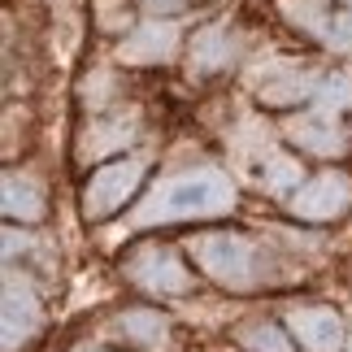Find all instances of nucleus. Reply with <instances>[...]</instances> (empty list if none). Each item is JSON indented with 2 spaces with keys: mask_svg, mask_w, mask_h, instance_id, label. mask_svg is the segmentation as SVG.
<instances>
[{
  "mask_svg": "<svg viewBox=\"0 0 352 352\" xmlns=\"http://www.w3.org/2000/svg\"><path fill=\"white\" fill-rule=\"evenodd\" d=\"M231 57H235V35L226 31V26H205L192 44V74L222 70Z\"/></svg>",
  "mask_w": 352,
  "mask_h": 352,
  "instance_id": "1a4fd4ad",
  "label": "nucleus"
},
{
  "mask_svg": "<svg viewBox=\"0 0 352 352\" xmlns=\"http://www.w3.org/2000/svg\"><path fill=\"white\" fill-rule=\"evenodd\" d=\"M153 13H170V9H179V5H187V0H144Z\"/></svg>",
  "mask_w": 352,
  "mask_h": 352,
  "instance_id": "f3484780",
  "label": "nucleus"
},
{
  "mask_svg": "<svg viewBox=\"0 0 352 352\" xmlns=\"http://www.w3.org/2000/svg\"><path fill=\"white\" fill-rule=\"evenodd\" d=\"M192 256L213 283L235 287V292H248V287H256V283L265 278L261 248H256L252 239H243V235H226V231L196 235L192 239Z\"/></svg>",
  "mask_w": 352,
  "mask_h": 352,
  "instance_id": "f03ea898",
  "label": "nucleus"
},
{
  "mask_svg": "<svg viewBox=\"0 0 352 352\" xmlns=\"http://www.w3.org/2000/svg\"><path fill=\"white\" fill-rule=\"evenodd\" d=\"M39 327V300L35 287L18 274L5 278V352H13L22 340H31Z\"/></svg>",
  "mask_w": 352,
  "mask_h": 352,
  "instance_id": "423d86ee",
  "label": "nucleus"
},
{
  "mask_svg": "<svg viewBox=\"0 0 352 352\" xmlns=\"http://www.w3.org/2000/svg\"><path fill=\"white\" fill-rule=\"evenodd\" d=\"M278 9L287 13L296 26H305L309 35H318V39H322V31H327V22H331L327 0H278Z\"/></svg>",
  "mask_w": 352,
  "mask_h": 352,
  "instance_id": "ddd939ff",
  "label": "nucleus"
},
{
  "mask_svg": "<svg viewBox=\"0 0 352 352\" xmlns=\"http://www.w3.org/2000/svg\"><path fill=\"white\" fill-rule=\"evenodd\" d=\"M287 135L305 148V153H318V157H335V153L344 148V135H340V126H335L327 113H322V118H300V122H292Z\"/></svg>",
  "mask_w": 352,
  "mask_h": 352,
  "instance_id": "9d476101",
  "label": "nucleus"
},
{
  "mask_svg": "<svg viewBox=\"0 0 352 352\" xmlns=\"http://www.w3.org/2000/svg\"><path fill=\"white\" fill-rule=\"evenodd\" d=\"M174 48H179V26H174V22H148V26H140V31L122 44V61H135V65L170 61Z\"/></svg>",
  "mask_w": 352,
  "mask_h": 352,
  "instance_id": "6e6552de",
  "label": "nucleus"
},
{
  "mask_svg": "<svg viewBox=\"0 0 352 352\" xmlns=\"http://www.w3.org/2000/svg\"><path fill=\"white\" fill-rule=\"evenodd\" d=\"M287 331L309 352H340V344H344V322L335 309H292Z\"/></svg>",
  "mask_w": 352,
  "mask_h": 352,
  "instance_id": "0eeeda50",
  "label": "nucleus"
},
{
  "mask_svg": "<svg viewBox=\"0 0 352 352\" xmlns=\"http://www.w3.org/2000/svg\"><path fill=\"white\" fill-rule=\"evenodd\" d=\"M322 44L335 48V52H348V57H352V9H348V13H331L327 31H322Z\"/></svg>",
  "mask_w": 352,
  "mask_h": 352,
  "instance_id": "2eb2a0df",
  "label": "nucleus"
},
{
  "mask_svg": "<svg viewBox=\"0 0 352 352\" xmlns=\"http://www.w3.org/2000/svg\"><path fill=\"white\" fill-rule=\"evenodd\" d=\"M126 274H131V283H140V287L153 292V296H174V292L192 287V274L183 270V261L170 248H161V243H148V248L131 252Z\"/></svg>",
  "mask_w": 352,
  "mask_h": 352,
  "instance_id": "20e7f679",
  "label": "nucleus"
},
{
  "mask_svg": "<svg viewBox=\"0 0 352 352\" xmlns=\"http://www.w3.org/2000/svg\"><path fill=\"white\" fill-rule=\"evenodd\" d=\"M239 344L252 348V352H296L274 327H261V322H256V327H243V331H239Z\"/></svg>",
  "mask_w": 352,
  "mask_h": 352,
  "instance_id": "4468645a",
  "label": "nucleus"
},
{
  "mask_svg": "<svg viewBox=\"0 0 352 352\" xmlns=\"http://www.w3.org/2000/svg\"><path fill=\"white\" fill-rule=\"evenodd\" d=\"M287 205L305 222H331L352 205V183H348V174H318V179L296 187Z\"/></svg>",
  "mask_w": 352,
  "mask_h": 352,
  "instance_id": "39448f33",
  "label": "nucleus"
},
{
  "mask_svg": "<svg viewBox=\"0 0 352 352\" xmlns=\"http://www.w3.org/2000/svg\"><path fill=\"white\" fill-rule=\"evenodd\" d=\"M144 170H148L144 157H118V161H109V166H100L96 174H91L87 192H83V213L91 222L109 218L113 209L126 205V196L135 192V187H140Z\"/></svg>",
  "mask_w": 352,
  "mask_h": 352,
  "instance_id": "7ed1b4c3",
  "label": "nucleus"
},
{
  "mask_svg": "<svg viewBox=\"0 0 352 352\" xmlns=\"http://www.w3.org/2000/svg\"><path fill=\"white\" fill-rule=\"evenodd\" d=\"M5 218L13 222H35L44 218V192H39L35 179H26V174H5Z\"/></svg>",
  "mask_w": 352,
  "mask_h": 352,
  "instance_id": "9b49d317",
  "label": "nucleus"
},
{
  "mask_svg": "<svg viewBox=\"0 0 352 352\" xmlns=\"http://www.w3.org/2000/svg\"><path fill=\"white\" fill-rule=\"evenodd\" d=\"M318 100H322V113L340 109V104H352V74H340V78H331V83H322Z\"/></svg>",
  "mask_w": 352,
  "mask_h": 352,
  "instance_id": "dca6fc26",
  "label": "nucleus"
},
{
  "mask_svg": "<svg viewBox=\"0 0 352 352\" xmlns=\"http://www.w3.org/2000/svg\"><path fill=\"white\" fill-rule=\"evenodd\" d=\"M78 352H104V348H78Z\"/></svg>",
  "mask_w": 352,
  "mask_h": 352,
  "instance_id": "a211bd4d",
  "label": "nucleus"
},
{
  "mask_svg": "<svg viewBox=\"0 0 352 352\" xmlns=\"http://www.w3.org/2000/svg\"><path fill=\"white\" fill-rule=\"evenodd\" d=\"M118 331L126 335L131 344H140V348H166V340H170V322L161 318V314H153V309H131V314H122L118 318Z\"/></svg>",
  "mask_w": 352,
  "mask_h": 352,
  "instance_id": "f8f14e48",
  "label": "nucleus"
},
{
  "mask_svg": "<svg viewBox=\"0 0 352 352\" xmlns=\"http://www.w3.org/2000/svg\"><path fill=\"white\" fill-rule=\"evenodd\" d=\"M235 205V187L218 170H187L174 179H161L153 187V196L135 209V222L153 226V222H183V218H218L231 213Z\"/></svg>",
  "mask_w": 352,
  "mask_h": 352,
  "instance_id": "f257e3e1",
  "label": "nucleus"
}]
</instances>
